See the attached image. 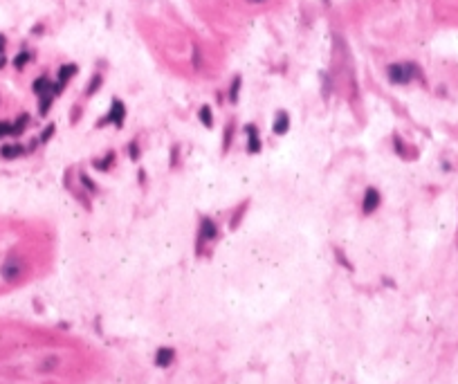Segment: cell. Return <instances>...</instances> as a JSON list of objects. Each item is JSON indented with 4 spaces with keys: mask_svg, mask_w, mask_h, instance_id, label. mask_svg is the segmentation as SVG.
I'll return each mask as SVG.
<instances>
[{
    "mask_svg": "<svg viewBox=\"0 0 458 384\" xmlns=\"http://www.w3.org/2000/svg\"><path fill=\"white\" fill-rule=\"evenodd\" d=\"M113 160H115V155H113V153H108V155H106V160L95 162V166H97L99 171H108V169H110V164H113Z\"/></svg>",
    "mask_w": 458,
    "mask_h": 384,
    "instance_id": "obj_15",
    "label": "cell"
},
{
    "mask_svg": "<svg viewBox=\"0 0 458 384\" xmlns=\"http://www.w3.org/2000/svg\"><path fill=\"white\" fill-rule=\"evenodd\" d=\"M200 122H202V126H207V128H211V124H214V117H211V108L209 106H202L200 108Z\"/></svg>",
    "mask_w": 458,
    "mask_h": 384,
    "instance_id": "obj_14",
    "label": "cell"
},
{
    "mask_svg": "<svg viewBox=\"0 0 458 384\" xmlns=\"http://www.w3.org/2000/svg\"><path fill=\"white\" fill-rule=\"evenodd\" d=\"M27 122H30V117H27V115H21V117H18L16 122L12 124V135H21V133L25 131Z\"/></svg>",
    "mask_w": 458,
    "mask_h": 384,
    "instance_id": "obj_13",
    "label": "cell"
},
{
    "mask_svg": "<svg viewBox=\"0 0 458 384\" xmlns=\"http://www.w3.org/2000/svg\"><path fill=\"white\" fill-rule=\"evenodd\" d=\"M0 155L5 160H14V157H21L23 155V146L21 144H7V146L0 148Z\"/></svg>",
    "mask_w": 458,
    "mask_h": 384,
    "instance_id": "obj_10",
    "label": "cell"
},
{
    "mask_svg": "<svg viewBox=\"0 0 458 384\" xmlns=\"http://www.w3.org/2000/svg\"><path fill=\"white\" fill-rule=\"evenodd\" d=\"M272 131H274V135H286V133L290 131V115H288L286 110L277 113L274 124H272Z\"/></svg>",
    "mask_w": 458,
    "mask_h": 384,
    "instance_id": "obj_6",
    "label": "cell"
},
{
    "mask_svg": "<svg viewBox=\"0 0 458 384\" xmlns=\"http://www.w3.org/2000/svg\"><path fill=\"white\" fill-rule=\"evenodd\" d=\"M79 177H81V184H83V189H88L90 194H97V186L93 184V180H90L88 175H85V173H81Z\"/></svg>",
    "mask_w": 458,
    "mask_h": 384,
    "instance_id": "obj_18",
    "label": "cell"
},
{
    "mask_svg": "<svg viewBox=\"0 0 458 384\" xmlns=\"http://www.w3.org/2000/svg\"><path fill=\"white\" fill-rule=\"evenodd\" d=\"M30 59H32L30 52H21V54H18L16 59H14V65H16V68H23V65H25Z\"/></svg>",
    "mask_w": 458,
    "mask_h": 384,
    "instance_id": "obj_17",
    "label": "cell"
},
{
    "mask_svg": "<svg viewBox=\"0 0 458 384\" xmlns=\"http://www.w3.org/2000/svg\"><path fill=\"white\" fill-rule=\"evenodd\" d=\"M54 97H56L54 92H45V94H41V97H38V110H41V115H47V110H50L52 102H54Z\"/></svg>",
    "mask_w": 458,
    "mask_h": 384,
    "instance_id": "obj_12",
    "label": "cell"
},
{
    "mask_svg": "<svg viewBox=\"0 0 458 384\" xmlns=\"http://www.w3.org/2000/svg\"><path fill=\"white\" fill-rule=\"evenodd\" d=\"M74 74H76V65H74V63L63 65V68L59 70V81H56V83H61V85L65 88V83H67V81H70Z\"/></svg>",
    "mask_w": 458,
    "mask_h": 384,
    "instance_id": "obj_11",
    "label": "cell"
},
{
    "mask_svg": "<svg viewBox=\"0 0 458 384\" xmlns=\"http://www.w3.org/2000/svg\"><path fill=\"white\" fill-rule=\"evenodd\" d=\"M5 65V36H0V68Z\"/></svg>",
    "mask_w": 458,
    "mask_h": 384,
    "instance_id": "obj_22",
    "label": "cell"
},
{
    "mask_svg": "<svg viewBox=\"0 0 458 384\" xmlns=\"http://www.w3.org/2000/svg\"><path fill=\"white\" fill-rule=\"evenodd\" d=\"M124 119H126V106L119 102V99H115L113 106H110V113L106 115L104 122H106V124L110 122V124H115L117 128H122V126H124Z\"/></svg>",
    "mask_w": 458,
    "mask_h": 384,
    "instance_id": "obj_4",
    "label": "cell"
},
{
    "mask_svg": "<svg viewBox=\"0 0 458 384\" xmlns=\"http://www.w3.org/2000/svg\"><path fill=\"white\" fill-rule=\"evenodd\" d=\"M387 74H389L391 83L404 85V83H411L416 76H420V70H418L416 63H393V65H389Z\"/></svg>",
    "mask_w": 458,
    "mask_h": 384,
    "instance_id": "obj_1",
    "label": "cell"
},
{
    "mask_svg": "<svg viewBox=\"0 0 458 384\" xmlns=\"http://www.w3.org/2000/svg\"><path fill=\"white\" fill-rule=\"evenodd\" d=\"M247 3H252V5H261V3H265V0H247Z\"/></svg>",
    "mask_w": 458,
    "mask_h": 384,
    "instance_id": "obj_24",
    "label": "cell"
},
{
    "mask_svg": "<svg viewBox=\"0 0 458 384\" xmlns=\"http://www.w3.org/2000/svg\"><path fill=\"white\" fill-rule=\"evenodd\" d=\"M52 135H54V126H52V124H50V126H47V128H45V133H43L41 142H47V140H50V137H52Z\"/></svg>",
    "mask_w": 458,
    "mask_h": 384,
    "instance_id": "obj_21",
    "label": "cell"
},
{
    "mask_svg": "<svg viewBox=\"0 0 458 384\" xmlns=\"http://www.w3.org/2000/svg\"><path fill=\"white\" fill-rule=\"evenodd\" d=\"M324 3H326V5H330V0H324Z\"/></svg>",
    "mask_w": 458,
    "mask_h": 384,
    "instance_id": "obj_25",
    "label": "cell"
},
{
    "mask_svg": "<svg viewBox=\"0 0 458 384\" xmlns=\"http://www.w3.org/2000/svg\"><path fill=\"white\" fill-rule=\"evenodd\" d=\"M23 261L18 256H9L7 261H5V265H3V276H5V281H16L18 276L23 274Z\"/></svg>",
    "mask_w": 458,
    "mask_h": 384,
    "instance_id": "obj_3",
    "label": "cell"
},
{
    "mask_svg": "<svg viewBox=\"0 0 458 384\" xmlns=\"http://www.w3.org/2000/svg\"><path fill=\"white\" fill-rule=\"evenodd\" d=\"M173 359H175V350H173V348H168V346L157 348V353H155V364H157L160 368L171 366Z\"/></svg>",
    "mask_w": 458,
    "mask_h": 384,
    "instance_id": "obj_7",
    "label": "cell"
},
{
    "mask_svg": "<svg viewBox=\"0 0 458 384\" xmlns=\"http://www.w3.org/2000/svg\"><path fill=\"white\" fill-rule=\"evenodd\" d=\"M34 92L38 94V97H41V94H45V92H54L56 94V90H54V83H52L50 79H47V76H38L36 81H34Z\"/></svg>",
    "mask_w": 458,
    "mask_h": 384,
    "instance_id": "obj_8",
    "label": "cell"
},
{
    "mask_svg": "<svg viewBox=\"0 0 458 384\" xmlns=\"http://www.w3.org/2000/svg\"><path fill=\"white\" fill-rule=\"evenodd\" d=\"M238 90H240V76H236L234 83H231V90H229V99L231 102H238Z\"/></svg>",
    "mask_w": 458,
    "mask_h": 384,
    "instance_id": "obj_16",
    "label": "cell"
},
{
    "mask_svg": "<svg viewBox=\"0 0 458 384\" xmlns=\"http://www.w3.org/2000/svg\"><path fill=\"white\" fill-rule=\"evenodd\" d=\"M12 135V124L9 122H0V137Z\"/></svg>",
    "mask_w": 458,
    "mask_h": 384,
    "instance_id": "obj_19",
    "label": "cell"
},
{
    "mask_svg": "<svg viewBox=\"0 0 458 384\" xmlns=\"http://www.w3.org/2000/svg\"><path fill=\"white\" fill-rule=\"evenodd\" d=\"M214 238H216V223L211 218H202L200 220V229H198V243H196L198 254L202 252V245L211 243Z\"/></svg>",
    "mask_w": 458,
    "mask_h": 384,
    "instance_id": "obj_2",
    "label": "cell"
},
{
    "mask_svg": "<svg viewBox=\"0 0 458 384\" xmlns=\"http://www.w3.org/2000/svg\"><path fill=\"white\" fill-rule=\"evenodd\" d=\"M380 203H382V198H380V191L373 189V186H369L364 194V200H361V211H364V216H371L375 209L380 207Z\"/></svg>",
    "mask_w": 458,
    "mask_h": 384,
    "instance_id": "obj_5",
    "label": "cell"
},
{
    "mask_svg": "<svg viewBox=\"0 0 458 384\" xmlns=\"http://www.w3.org/2000/svg\"><path fill=\"white\" fill-rule=\"evenodd\" d=\"M245 135H247V148L252 153H258L261 151V140H258V135H256V126H245Z\"/></svg>",
    "mask_w": 458,
    "mask_h": 384,
    "instance_id": "obj_9",
    "label": "cell"
},
{
    "mask_svg": "<svg viewBox=\"0 0 458 384\" xmlns=\"http://www.w3.org/2000/svg\"><path fill=\"white\" fill-rule=\"evenodd\" d=\"M99 83H101V76L97 74V76H95V79H93V83H90V88H88V94H93L95 90L99 88Z\"/></svg>",
    "mask_w": 458,
    "mask_h": 384,
    "instance_id": "obj_20",
    "label": "cell"
},
{
    "mask_svg": "<svg viewBox=\"0 0 458 384\" xmlns=\"http://www.w3.org/2000/svg\"><path fill=\"white\" fill-rule=\"evenodd\" d=\"M131 157H133V160H137V146H135V144L131 146Z\"/></svg>",
    "mask_w": 458,
    "mask_h": 384,
    "instance_id": "obj_23",
    "label": "cell"
}]
</instances>
